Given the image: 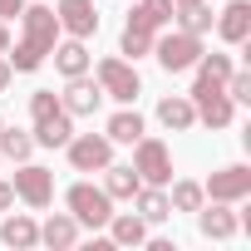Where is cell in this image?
Here are the masks:
<instances>
[{
	"mask_svg": "<svg viewBox=\"0 0 251 251\" xmlns=\"http://www.w3.org/2000/svg\"><path fill=\"white\" fill-rule=\"evenodd\" d=\"M10 79H15V69H10V59H5V54H0V94L10 89Z\"/></svg>",
	"mask_w": 251,
	"mask_h": 251,
	"instance_id": "obj_31",
	"label": "cell"
},
{
	"mask_svg": "<svg viewBox=\"0 0 251 251\" xmlns=\"http://www.w3.org/2000/svg\"><path fill=\"white\" fill-rule=\"evenodd\" d=\"M10 202H15V187H10V182H5V177H0V212H5V207H10Z\"/></svg>",
	"mask_w": 251,
	"mask_h": 251,
	"instance_id": "obj_32",
	"label": "cell"
},
{
	"mask_svg": "<svg viewBox=\"0 0 251 251\" xmlns=\"http://www.w3.org/2000/svg\"><path fill=\"white\" fill-rule=\"evenodd\" d=\"M153 54L168 74H187L197 59H202V35H187V30H173L163 40H153Z\"/></svg>",
	"mask_w": 251,
	"mask_h": 251,
	"instance_id": "obj_6",
	"label": "cell"
},
{
	"mask_svg": "<svg viewBox=\"0 0 251 251\" xmlns=\"http://www.w3.org/2000/svg\"><path fill=\"white\" fill-rule=\"evenodd\" d=\"M64 202H69V217L79 226H108V217H113V197L94 182H74L64 192Z\"/></svg>",
	"mask_w": 251,
	"mask_h": 251,
	"instance_id": "obj_5",
	"label": "cell"
},
{
	"mask_svg": "<svg viewBox=\"0 0 251 251\" xmlns=\"http://www.w3.org/2000/svg\"><path fill=\"white\" fill-rule=\"evenodd\" d=\"M50 54H54V69H59L64 79H74V74H89V64H94V54H89V50H84V40H74V35H69L64 45H54Z\"/></svg>",
	"mask_w": 251,
	"mask_h": 251,
	"instance_id": "obj_16",
	"label": "cell"
},
{
	"mask_svg": "<svg viewBox=\"0 0 251 251\" xmlns=\"http://www.w3.org/2000/svg\"><path fill=\"white\" fill-rule=\"evenodd\" d=\"M54 45H59L54 5H25V10H20V40H15V54H5V59H10L15 74H35V69L50 59Z\"/></svg>",
	"mask_w": 251,
	"mask_h": 251,
	"instance_id": "obj_1",
	"label": "cell"
},
{
	"mask_svg": "<svg viewBox=\"0 0 251 251\" xmlns=\"http://www.w3.org/2000/svg\"><path fill=\"white\" fill-rule=\"evenodd\" d=\"M30 118H35V143L40 148H64L69 138H74V113L59 103V94L54 89H35L30 94Z\"/></svg>",
	"mask_w": 251,
	"mask_h": 251,
	"instance_id": "obj_2",
	"label": "cell"
},
{
	"mask_svg": "<svg viewBox=\"0 0 251 251\" xmlns=\"http://www.w3.org/2000/svg\"><path fill=\"white\" fill-rule=\"evenodd\" d=\"M173 20H177L187 35H207L217 15H212V5H202V0H197V5H182V10H173Z\"/></svg>",
	"mask_w": 251,
	"mask_h": 251,
	"instance_id": "obj_27",
	"label": "cell"
},
{
	"mask_svg": "<svg viewBox=\"0 0 251 251\" xmlns=\"http://www.w3.org/2000/svg\"><path fill=\"white\" fill-rule=\"evenodd\" d=\"M192 69H197V79H202V84H217V89L231 79V59H226V54H207V50H202V59H197Z\"/></svg>",
	"mask_w": 251,
	"mask_h": 251,
	"instance_id": "obj_28",
	"label": "cell"
},
{
	"mask_svg": "<svg viewBox=\"0 0 251 251\" xmlns=\"http://www.w3.org/2000/svg\"><path fill=\"white\" fill-rule=\"evenodd\" d=\"M202 202H207V192H202V182H192V177H177L173 192H168V207H173V212H197Z\"/></svg>",
	"mask_w": 251,
	"mask_h": 251,
	"instance_id": "obj_24",
	"label": "cell"
},
{
	"mask_svg": "<svg viewBox=\"0 0 251 251\" xmlns=\"http://www.w3.org/2000/svg\"><path fill=\"white\" fill-rule=\"evenodd\" d=\"M222 89H226L231 103H251V74H246V69H231V79H226Z\"/></svg>",
	"mask_w": 251,
	"mask_h": 251,
	"instance_id": "obj_29",
	"label": "cell"
},
{
	"mask_svg": "<svg viewBox=\"0 0 251 251\" xmlns=\"http://www.w3.org/2000/svg\"><path fill=\"white\" fill-rule=\"evenodd\" d=\"M0 241L5 246H35L40 241V226H35V217H25V212H15V217H5V226H0Z\"/></svg>",
	"mask_w": 251,
	"mask_h": 251,
	"instance_id": "obj_20",
	"label": "cell"
},
{
	"mask_svg": "<svg viewBox=\"0 0 251 251\" xmlns=\"http://www.w3.org/2000/svg\"><path fill=\"white\" fill-rule=\"evenodd\" d=\"M103 133H108V143H138V138H143V118H138L133 108H118V113L108 118Z\"/></svg>",
	"mask_w": 251,
	"mask_h": 251,
	"instance_id": "obj_23",
	"label": "cell"
},
{
	"mask_svg": "<svg viewBox=\"0 0 251 251\" xmlns=\"http://www.w3.org/2000/svg\"><path fill=\"white\" fill-rule=\"evenodd\" d=\"M236 226H241V222H236L231 202H212V207L202 202V207H197V231H202L207 241H231Z\"/></svg>",
	"mask_w": 251,
	"mask_h": 251,
	"instance_id": "obj_13",
	"label": "cell"
},
{
	"mask_svg": "<svg viewBox=\"0 0 251 251\" xmlns=\"http://www.w3.org/2000/svg\"><path fill=\"white\" fill-rule=\"evenodd\" d=\"M35 153V138L25 128H0V158H10V163H25Z\"/></svg>",
	"mask_w": 251,
	"mask_h": 251,
	"instance_id": "obj_26",
	"label": "cell"
},
{
	"mask_svg": "<svg viewBox=\"0 0 251 251\" xmlns=\"http://www.w3.org/2000/svg\"><path fill=\"white\" fill-rule=\"evenodd\" d=\"M153 40H158L153 30H143V25H133V20H128V25H123V40H118V50L128 54V59H143V54H153Z\"/></svg>",
	"mask_w": 251,
	"mask_h": 251,
	"instance_id": "obj_25",
	"label": "cell"
},
{
	"mask_svg": "<svg viewBox=\"0 0 251 251\" xmlns=\"http://www.w3.org/2000/svg\"><path fill=\"white\" fill-rule=\"evenodd\" d=\"M0 128H5V123H0Z\"/></svg>",
	"mask_w": 251,
	"mask_h": 251,
	"instance_id": "obj_35",
	"label": "cell"
},
{
	"mask_svg": "<svg viewBox=\"0 0 251 251\" xmlns=\"http://www.w3.org/2000/svg\"><path fill=\"white\" fill-rule=\"evenodd\" d=\"M133 25H143V30H163L168 20H173V0H138V5H133V15H128Z\"/></svg>",
	"mask_w": 251,
	"mask_h": 251,
	"instance_id": "obj_22",
	"label": "cell"
},
{
	"mask_svg": "<svg viewBox=\"0 0 251 251\" xmlns=\"http://www.w3.org/2000/svg\"><path fill=\"white\" fill-rule=\"evenodd\" d=\"M138 187H143V177L133 173V163H108L103 168V192L108 197H133Z\"/></svg>",
	"mask_w": 251,
	"mask_h": 251,
	"instance_id": "obj_19",
	"label": "cell"
},
{
	"mask_svg": "<svg viewBox=\"0 0 251 251\" xmlns=\"http://www.w3.org/2000/svg\"><path fill=\"white\" fill-rule=\"evenodd\" d=\"M0 54H10V30H5V20H0Z\"/></svg>",
	"mask_w": 251,
	"mask_h": 251,
	"instance_id": "obj_33",
	"label": "cell"
},
{
	"mask_svg": "<svg viewBox=\"0 0 251 251\" xmlns=\"http://www.w3.org/2000/svg\"><path fill=\"white\" fill-rule=\"evenodd\" d=\"M133 202H138V217H143V222H168V217H173L163 187H148V182H143V187L133 192Z\"/></svg>",
	"mask_w": 251,
	"mask_h": 251,
	"instance_id": "obj_21",
	"label": "cell"
},
{
	"mask_svg": "<svg viewBox=\"0 0 251 251\" xmlns=\"http://www.w3.org/2000/svg\"><path fill=\"white\" fill-rule=\"evenodd\" d=\"M10 187H15V197H20L25 207H35V212H45V207L54 202V173L40 168V163H20L15 177H10Z\"/></svg>",
	"mask_w": 251,
	"mask_h": 251,
	"instance_id": "obj_7",
	"label": "cell"
},
{
	"mask_svg": "<svg viewBox=\"0 0 251 251\" xmlns=\"http://www.w3.org/2000/svg\"><path fill=\"white\" fill-rule=\"evenodd\" d=\"M40 241H45V246H54V251H69V246L79 241V222H74L69 212H54V217L40 226Z\"/></svg>",
	"mask_w": 251,
	"mask_h": 251,
	"instance_id": "obj_18",
	"label": "cell"
},
{
	"mask_svg": "<svg viewBox=\"0 0 251 251\" xmlns=\"http://www.w3.org/2000/svg\"><path fill=\"white\" fill-rule=\"evenodd\" d=\"M54 20H59V30H69L74 40L99 35V10H94V0H59V5H54Z\"/></svg>",
	"mask_w": 251,
	"mask_h": 251,
	"instance_id": "obj_11",
	"label": "cell"
},
{
	"mask_svg": "<svg viewBox=\"0 0 251 251\" xmlns=\"http://www.w3.org/2000/svg\"><path fill=\"white\" fill-rule=\"evenodd\" d=\"M133 173L148 182V187H168L173 182V148L163 143V138H138L133 143Z\"/></svg>",
	"mask_w": 251,
	"mask_h": 251,
	"instance_id": "obj_4",
	"label": "cell"
},
{
	"mask_svg": "<svg viewBox=\"0 0 251 251\" xmlns=\"http://www.w3.org/2000/svg\"><path fill=\"white\" fill-rule=\"evenodd\" d=\"M64 148H69V168H74V173H103V168L113 163L108 133H74Z\"/></svg>",
	"mask_w": 251,
	"mask_h": 251,
	"instance_id": "obj_8",
	"label": "cell"
},
{
	"mask_svg": "<svg viewBox=\"0 0 251 251\" xmlns=\"http://www.w3.org/2000/svg\"><path fill=\"white\" fill-rule=\"evenodd\" d=\"M108 241L113 246H138V241H148V222L138 212H113L108 217Z\"/></svg>",
	"mask_w": 251,
	"mask_h": 251,
	"instance_id": "obj_17",
	"label": "cell"
},
{
	"mask_svg": "<svg viewBox=\"0 0 251 251\" xmlns=\"http://www.w3.org/2000/svg\"><path fill=\"white\" fill-rule=\"evenodd\" d=\"M25 10V0H0V20H10V15H20Z\"/></svg>",
	"mask_w": 251,
	"mask_h": 251,
	"instance_id": "obj_30",
	"label": "cell"
},
{
	"mask_svg": "<svg viewBox=\"0 0 251 251\" xmlns=\"http://www.w3.org/2000/svg\"><path fill=\"white\" fill-rule=\"evenodd\" d=\"M158 123L168 133H182V128H192L197 123V108H192V99L187 94H168V99H158Z\"/></svg>",
	"mask_w": 251,
	"mask_h": 251,
	"instance_id": "obj_15",
	"label": "cell"
},
{
	"mask_svg": "<svg viewBox=\"0 0 251 251\" xmlns=\"http://www.w3.org/2000/svg\"><path fill=\"white\" fill-rule=\"evenodd\" d=\"M59 103H64L74 118H89V113H99V103H103V89H99V79H89V74H74V79L64 84Z\"/></svg>",
	"mask_w": 251,
	"mask_h": 251,
	"instance_id": "obj_12",
	"label": "cell"
},
{
	"mask_svg": "<svg viewBox=\"0 0 251 251\" xmlns=\"http://www.w3.org/2000/svg\"><path fill=\"white\" fill-rule=\"evenodd\" d=\"M202 192H207L212 202H241V197H251V168L231 163V168L212 173V177L202 182Z\"/></svg>",
	"mask_w": 251,
	"mask_h": 251,
	"instance_id": "obj_10",
	"label": "cell"
},
{
	"mask_svg": "<svg viewBox=\"0 0 251 251\" xmlns=\"http://www.w3.org/2000/svg\"><path fill=\"white\" fill-rule=\"evenodd\" d=\"M94 79H99L103 99H118V103H133V99L143 94V79H138L133 59H118V54L99 59V64H94Z\"/></svg>",
	"mask_w": 251,
	"mask_h": 251,
	"instance_id": "obj_3",
	"label": "cell"
},
{
	"mask_svg": "<svg viewBox=\"0 0 251 251\" xmlns=\"http://www.w3.org/2000/svg\"><path fill=\"white\" fill-rule=\"evenodd\" d=\"M182 5H197V0H173V10H182Z\"/></svg>",
	"mask_w": 251,
	"mask_h": 251,
	"instance_id": "obj_34",
	"label": "cell"
},
{
	"mask_svg": "<svg viewBox=\"0 0 251 251\" xmlns=\"http://www.w3.org/2000/svg\"><path fill=\"white\" fill-rule=\"evenodd\" d=\"M217 35L226 40V45H246V35H251V5L246 0H231L226 10H217Z\"/></svg>",
	"mask_w": 251,
	"mask_h": 251,
	"instance_id": "obj_14",
	"label": "cell"
},
{
	"mask_svg": "<svg viewBox=\"0 0 251 251\" xmlns=\"http://www.w3.org/2000/svg\"><path fill=\"white\" fill-rule=\"evenodd\" d=\"M192 108H197V123H207V128H226V123L236 118V103L226 99V89H217V84H192Z\"/></svg>",
	"mask_w": 251,
	"mask_h": 251,
	"instance_id": "obj_9",
	"label": "cell"
}]
</instances>
